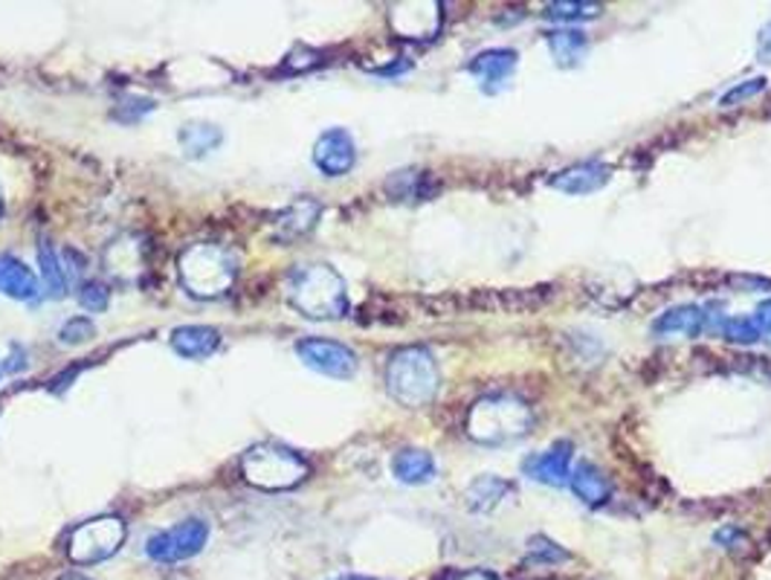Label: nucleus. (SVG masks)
<instances>
[{"label":"nucleus","mask_w":771,"mask_h":580,"mask_svg":"<svg viewBox=\"0 0 771 580\" xmlns=\"http://www.w3.org/2000/svg\"><path fill=\"white\" fill-rule=\"evenodd\" d=\"M39 265H41V290H44L50 299L64 297V290H67V276H64L62 261H59L55 250L46 245V241L39 247Z\"/></svg>","instance_id":"obj_27"},{"label":"nucleus","mask_w":771,"mask_h":580,"mask_svg":"<svg viewBox=\"0 0 771 580\" xmlns=\"http://www.w3.org/2000/svg\"><path fill=\"white\" fill-rule=\"evenodd\" d=\"M754 322L760 325V334H771V299L769 302H763V305L757 308V317Z\"/></svg>","instance_id":"obj_35"},{"label":"nucleus","mask_w":771,"mask_h":580,"mask_svg":"<svg viewBox=\"0 0 771 580\" xmlns=\"http://www.w3.org/2000/svg\"><path fill=\"white\" fill-rule=\"evenodd\" d=\"M522 474L528 479L551 485V488L569 485V476H572V442H558L545 453L528 456L525 465H522Z\"/></svg>","instance_id":"obj_11"},{"label":"nucleus","mask_w":771,"mask_h":580,"mask_svg":"<svg viewBox=\"0 0 771 580\" xmlns=\"http://www.w3.org/2000/svg\"><path fill=\"white\" fill-rule=\"evenodd\" d=\"M221 128L212 123H204V120H189L186 125H180V134H177L180 152H184L189 160L207 157L209 152H215V148L221 145Z\"/></svg>","instance_id":"obj_19"},{"label":"nucleus","mask_w":771,"mask_h":580,"mask_svg":"<svg viewBox=\"0 0 771 580\" xmlns=\"http://www.w3.org/2000/svg\"><path fill=\"white\" fill-rule=\"evenodd\" d=\"M565 558H569V551L554 546L549 537H531V540H528V560H531V563H540V566L563 563Z\"/></svg>","instance_id":"obj_30"},{"label":"nucleus","mask_w":771,"mask_h":580,"mask_svg":"<svg viewBox=\"0 0 771 580\" xmlns=\"http://www.w3.org/2000/svg\"><path fill=\"white\" fill-rule=\"evenodd\" d=\"M452 580H499V574L488 572V569H470V572H461L456 574Z\"/></svg>","instance_id":"obj_36"},{"label":"nucleus","mask_w":771,"mask_h":580,"mask_svg":"<svg viewBox=\"0 0 771 580\" xmlns=\"http://www.w3.org/2000/svg\"><path fill=\"white\" fill-rule=\"evenodd\" d=\"M763 91H765V79L754 76V79H749V82H742V84H737V87H731L728 93H722V96H719V107H737L740 102L754 100L757 93H763Z\"/></svg>","instance_id":"obj_31"},{"label":"nucleus","mask_w":771,"mask_h":580,"mask_svg":"<svg viewBox=\"0 0 771 580\" xmlns=\"http://www.w3.org/2000/svg\"><path fill=\"white\" fill-rule=\"evenodd\" d=\"M59 580H91V578H84V574H79V572H67V574H62Z\"/></svg>","instance_id":"obj_37"},{"label":"nucleus","mask_w":771,"mask_h":580,"mask_svg":"<svg viewBox=\"0 0 771 580\" xmlns=\"http://www.w3.org/2000/svg\"><path fill=\"white\" fill-rule=\"evenodd\" d=\"M710 313L705 308L696 305H679L670 308L653 322V334L658 336H699L708 331Z\"/></svg>","instance_id":"obj_16"},{"label":"nucleus","mask_w":771,"mask_h":580,"mask_svg":"<svg viewBox=\"0 0 771 580\" xmlns=\"http://www.w3.org/2000/svg\"><path fill=\"white\" fill-rule=\"evenodd\" d=\"M180 282L191 297H223L236 282V259L218 245H191L180 256Z\"/></svg>","instance_id":"obj_5"},{"label":"nucleus","mask_w":771,"mask_h":580,"mask_svg":"<svg viewBox=\"0 0 771 580\" xmlns=\"http://www.w3.org/2000/svg\"><path fill=\"white\" fill-rule=\"evenodd\" d=\"M322 207L316 204V200L311 198H302L296 200L288 213L275 221V236L282 238V241H293V238H302L308 236L313 227H316V221H320Z\"/></svg>","instance_id":"obj_23"},{"label":"nucleus","mask_w":771,"mask_h":580,"mask_svg":"<svg viewBox=\"0 0 771 580\" xmlns=\"http://www.w3.org/2000/svg\"><path fill=\"white\" fill-rule=\"evenodd\" d=\"M386 191L395 200H429L438 191V184L429 172L420 168H404L386 180Z\"/></svg>","instance_id":"obj_21"},{"label":"nucleus","mask_w":771,"mask_h":580,"mask_svg":"<svg viewBox=\"0 0 771 580\" xmlns=\"http://www.w3.org/2000/svg\"><path fill=\"white\" fill-rule=\"evenodd\" d=\"M389 23L400 39H436L438 30H441V3H436V0H406V3H395L389 12Z\"/></svg>","instance_id":"obj_9"},{"label":"nucleus","mask_w":771,"mask_h":580,"mask_svg":"<svg viewBox=\"0 0 771 580\" xmlns=\"http://www.w3.org/2000/svg\"><path fill=\"white\" fill-rule=\"evenodd\" d=\"M107 299H111V290H107L102 282H84L82 288H79V305H82L84 311H91V313L105 311Z\"/></svg>","instance_id":"obj_33"},{"label":"nucleus","mask_w":771,"mask_h":580,"mask_svg":"<svg viewBox=\"0 0 771 580\" xmlns=\"http://www.w3.org/2000/svg\"><path fill=\"white\" fill-rule=\"evenodd\" d=\"M757 59L760 62H771V23H765L760 35H757Z\"/></svg>","instance_id":"obj_34"},{"label":"nucleus","mask_w":771,"mask_h":580,"mask_svg":"<svg viewBox=\"0 0 771 580\" xmlns=\"http://www.w3.org/2000/svg\"><path fill=\"white\" fill-rule=\"evenodd\" d=\"M221 336L218 331L207 329V325H184V329L171 331V349H175L180 358H207L218 349Z\"/></svg>","instance_id":"obj_22"},{"label":"nucleus","mask_w":771,"mask_h":580,"mask_svg":"<svg viewBox=\"0 0 771 580\" xmlns=\"http://www.w3.org/2000/svg\"><path fill=\"white\" fill-rule=\"evenodd\" d=\"M209 540V526L204 519L191 517L186 522L166 528L160 535H152L146 542L148 558L157 563H180V560L195 558Z\"/></svg>","instance_id":"obj_7"},{"label":"nucleus","mask_w":771,"mask_h":580,"mask_svg":"<svg viewBox=\"0 0 771 580\" xmlns=\"http://www.w3.org/2000/svg\"><path fill=\"white\" fill-rule=\"evenodd\" d=\"M612 168L604 163H574V166L554 172L549 177L551 189L563 191V195H592V191L604 189L609 184Z\"/></svg>","instance_id":"obj_13"},{"label":"nucleus","mask_w":771,"mask_h":580,"mask_svg":"<svg viewBox=\"0 0 771 580\" xmlns=\"http://www.w3.org/2000/svg\"><path fill=\"white\" fill-rule=\"evenodd\" d=\"M586 293L595 299L597 305L618 311L626 302H633V297L638 290H635V279L626 273V270H612V273L595 276V279L586 284Z\"/></svg>","instance_id":"obj_15"},{"label":"nucleus","mask_w":771,"mask_h":580,"mask_svg":"<svg viewBox=\"0 0 771 580\" xmlns=\"http://www.w3.org/2000/svg\"><path fill=\"white\" fill-rule=\"evenodd\" d=\"M569 488H572L574 497L581 499V503H586L588 508H601V505H606L612 499L609 479H606L595 465H588V462L574 467L572 476H569Z\"/></svg>","instance_id":"obj_18"},{"label":"nucleus","mask_w":771,"mask_h":580,"mask_svg":"<svg viewBox=\"0 0 771 580\" xmlns=\"http://www.w3.org/2000/svg\"><path fill=\"white\" fill-rule=\"evenodd\" d=\"M499 311L508 313H528L536 308H545L551 299L558 297L554 284H534V288H504L497 290Z\"/></svg>","instance_id":"obj_24"},{"label":"nucleus","mask_w":771,"mask_h":580,"mask_svg":"<svg viewBox=\"0 0 771 580\" xmlns=\"http://www.w3.org/2000/svg\"><path fill=\"white\" fill-rule=\"evenodd\" d=\"M722 336H726L728 343L751 345L763 334H760V325L754 320H749V317H731V320H722Z\"/></svg>","instance_id":"obj_29"},{"label":"nucleus","mask_w":771,"mask_h":580,"mask_svg":"<svg viewBox=\"0 0 771 580\" xmlns=\"http://www.w3.org/2000/svg\"><path fill=\"white\" fill-rule=\"evenodd\" d=\"M545 44L551 50V59L558 68H577L588 53V39L581 30H549Z\"/></svg>","instance_id":"obj_20"},{"label":"nucleus","mask_w":771,"mask_h":580,"mask_svg":"<svg viewBox=\"0 0 771 580\" xmlns=\"http://www.w3.org/2000/svg\"><path fill=\"white\" fill-rule=\"evenodd\" d=\"M438 386H441V374H438L436 358L427 349L409 345L392 354L389 369H386V390L397 404L420 410L436 401Z\"/></svg>","instance_id":"obj_3"},{"label":"nucleus","mask_w":771,"mask_h":580,"mask_svg":"<svg viewBox=\"0 0 771 580\" xmlns=\"http://www.w3.org/2000/svg\"><path fill=\"white\" fill-rule=\"evenodd\" d=\"M288 299L308 320H340L348 311L345 279L331 265H305L288 279Z\"/></svg>","instance_id":"obj_2"},{"label":"nucleus","mask_w":771,"mask_h":580,"mask_svg":"<svg viewBox=\"0 0 771 580\" xmlns=\"http://www.w3.org/2000/svg\"><path fill=\"white\" fill-rule=\"evenodd\" d=\"M296 354L308 369L325 374V377L348 381L357 374V354L348 345L334 343V340H320V336L302 340L296 345Z\"/></svg>","instance_id":"obj_8"},{"label":"nucleus","mask_w":771,"mask_h":580,"mask_svg":"<svg viewBox=\"0 0 771 580\" xmlns=\"http://www.w3.org/2000/svg\"><path fill=\"white\" fill-rule=\"evenodd\" d=\"M354 160H357V148H354L352 134L343 128L325 131V134L316 139V145H313V163L329 177L348 175Z\"/></svg>","instance_id":"obj_10"},{"label":"nucleus","mask_w":771,"mask_h":580,"mask_svg":"<svg viewBox=\"0 0 771 580\" xmlns=\"http://www.w3.org/2000/svg\"><path fill=\"white\" fill-rule=\"evenodd\" d=\"M531 427H534V410L517 395L479 397L467 413V435L488 447L520 442L531 433Z\"/></svg>","instance_id":"obj_1"},{"label":"nucleus","mask_w":771,"mask_h":580,"mask_svg":"<svg viewBox=\"0 0 771 580\" xmlns=\"http://www.w3.org/2000/svg\"><path fill=\"white\" fill-rule=\"evenodd\" d=\"M0 293H7L18 302H32L41 293L39 276L15 256H0Z\"/></svg>","instance_id":"obj_17"},{"label":"nucleus","mask_w":771,"mask_h":580,"mask_svg":"<svg viewBox=\"0 0 771 580\" xmlns=\"http://www.w3.org/2000/svg\"><path fill=\"white\" fill-rule=\"evenodd\" d=\"M517 62H520V53H513V50H504V46H499V50H485V53L476 55L473 62L467 64V70L481 79V87H485V93H493V91H499V87H502L508 79H511Z\"/></svg>","instance_id":"obj_14"},{"label":"nucleus","mask_w":771,"mask_h":580,"mask_svg":"<svg viewBox=\"0 0 771 580\" xmlns=\"http://www.w3.org/2000/svg\"><path fill=\"white\" fill-rule=\"evenodd\" d=\"M601 12H604V3H595V0H558L545 7L549 21H592Z\"/></svg>","instance_id":"obj_28"},{"label":"nucleus","mask_w":771,"mask_h":580,"mask_svg":"<svg viewBox=\"0 0 771 580\" xmlns=\"http://www.w3.org/2000/svg\"><path fill=\"white\" fill-rule=\"evenodd\" d=\"M241 474L261 490H291L308 476V462L284 444H256L241 456Z\"/></svg>","instance_id":"obj_4"},{"label":"nucleus","mask_w":771,"mask_h":580,"mask_svg":"<svg viewBox=\"0 0 771 580\" xmlns=\"http://www.w3.org/2000/svg\"><path fill=\"white\" fill-rule=\"evenodd\" d=\"M511 490L513 485L508 479H502V476H479V479L467 488V508L485 514L490 511V508H497Z\"/></svg>","instance_id":"obj_26"},{"label":"nucleus","mask_w":771,"mask_h":580,"mask_svg":"<svg viewBox=\"0 0 771 580\" xmlns=\"http://www.w3.org/2000/svg\"><path fill=\"white\" fill-rule=\"evenodd\" d=\"M392 470L404 485H427L436 479V462L427 450H400L392 458Z\"/></svg>","instance_id":"obj_25"},{"label":"nucleus","mask_w":771,"mask_h":580,"mask_svg":"<svg viewBox=\"0 0 771 580\" xmlns=\"http://www.w3.org/2000/svg\"><path fill=\"white\" fill-rule=\"evenodd\" d=\"M334 580H368V578H357V574H345V578H334Z\"/></svg>","instance_id":"obj_38"},{"label":"nucleus","mask_w":771,"mask_h":580,"mask_svg":"<svg viewBox=\"0 0 771 580\" xmlns=\"http://www.w3.org/2000/svg\"><path fill=\"white\" fill-rule=\"evenodd\" d=\"M105 270L119 282H134L146 268V245L137 236H119L105 247Z\"/></svg>","instance_id":"obj_12"},{"label":"nucleus","mask_w":771,"mask_h":580,"mask_svg":"<svg viewBox=\"0 0 771 580\" xmlns=\"http://www.w3.org/2000/svg\"><path fill=\"white\" fill-rule=\"evenodd\" d=\"M0 207H3V195H0Z\"/></svg>","instance_id":"obj_39"},{"label":"nucleus","mask_w":771,"mask_h":580,"mask_svg":"<svg viewBox=\"0 0 771 580\" xmlns=\"http://www.w3.org/2000/svg\"><path fill=\"white\" fill-rule=\"evenodd\" d=\"M93 334H96V329H93V322L87 320V317H73V320H67L62 325L59 340H62V345H82L87 343Z\"/></svg>","instance_id":"obj_32"},{"label":"nucleus","mask_w":771,"mask_h":580,"mask_svg":"<svg viewBox=\"0 0 771 580\" xmlns=\"http://www.w3.org/2000/svg\"><path fill=\"white\" fill-rule=\"evenodd\" d=\"M125 542V522L119 517H96L82 522L67 537V555L73 563H100L114 558Z\"/></svg>","instance_id":"obj_6"}]
</instances>
